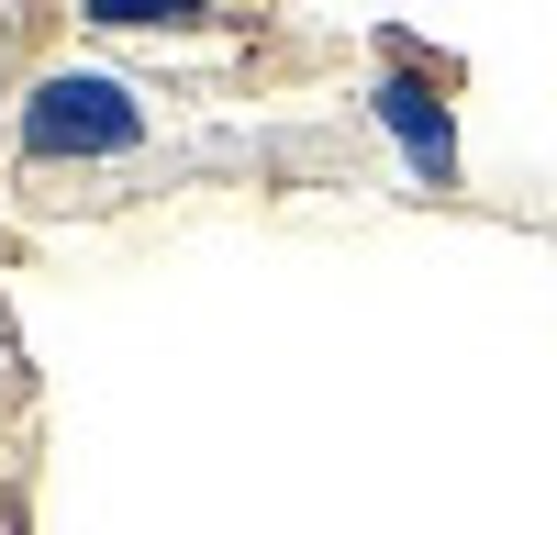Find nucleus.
<instances>
[{
	"label": "nucleus",
	"instance_id": "3",
	"mask_svg": "<svg viewBox=\"0 0 557 535\" xmlns=\"http://www.w3.org/2000/svg\"><path fill=\"white\" fill-rule=\"evenodd\" d=\"M212 12L223 0H78V23H101V34H190Z\"/></svg>",
	"mask_w": 557,
	"mask_h": 535
},
{
	"label": "nucleus",
	"instance_id": "1",
	"mask_svg": "<svg viewBox=\"0 0 557 535\" xmlns=\"http://www.w3.org/2000/svg\"><path fill=\"white\" fill-rule=\"evenodd\" d=\"M12 146L34 167H101L146 146V89L112 78V67H45L23 101H12Z\"/></svg>",
	"mask_w": 557,
	"mask_h": 535
},
{
	"label": "nucleus",
	"instance_id": "2",
	"mask_svg": "<svg viewBox=\"0 0 557 535\" xmlns=\"http://www.w3.org/2000/svg\"><path fill=\"white\" fill-rule=\"evenodd\" d=\"M368 123L401 146V167L424 178V190L457 178V101H446V78H424L412 57H391L380 78H368Z\"/></svg>",
	"mask_w": 557,
	"mask_h": 535
}]
</instances>
